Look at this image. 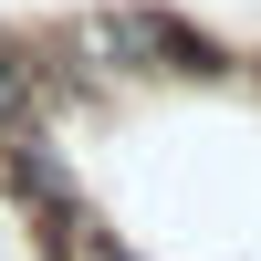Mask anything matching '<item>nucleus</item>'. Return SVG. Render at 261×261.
Instances as JSON below:
<instances>
[{
  "label": "nucleus",
  "mask_w": 261,
  "mask_h": 261,
  "mask_svg": "<svg viewBox=\"0 0 261 261\" xmlns=\"http://www.w3.org/2000/svg\"><path fill=\"white\" fill-rule=\"evenodd\" d=\"M32 125H42V84H32V32L11 21V32H0V146H11V136H32Z\"/></svg>",
  "instance_id": "obj_4"
},
{
  "label": "nucleus",
  "mask_w": 261,
  "mask_h": 261,
  "mask_svg": "<svg viewBox=\"0 0 261 261\" xmlns=\"http://www.w3.org/2000/svg\"><path fill=\"white\" fill-rule=\"evenodd\" d=\"M63 42L125 105L136 94H241V53L178 0H84V11H63Z\"/></svg>",
  "instance_id": "obj_1"
},
{
  "label": "nucleus",
  "mask_w": 261,
  "mask_h": 261,
  "mask_svg": "<svg viewBox=\"0 0 261 261\" xmlns=\"http://www.w3.org/2000/svg\"><path fill=\"white\" fill-rule=\"evenodd\" d=\"M73 199H94V178H84L73 136L32 125V136H11V146H0V209H11L21 230H32V220H53V209H73Z\"/></svg>",
  "instance_id": "obj_2"
},
{
  "label": "nucleus",
  "mask_w": 261,
  "mask_h": 261,
  "mask_svg": "<svg viewBox=\"0 0 261 261\" xmlns=\"http://www.w3.org/2000/svg\"><path fill=\"white\" fill-rule=\"evenodd\" d=\"M32 261H146V251L125 241L94 199H73V209H53V220H32Z\"/></svg>",
  "instance_id": "obj_3"
}]
</instances>
